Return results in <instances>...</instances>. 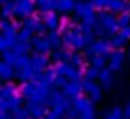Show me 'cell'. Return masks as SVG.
Segmentation results:
<instances>
[{"label":"cell","instance_id":"13","mask_svg":"<svg viewBox=\"0 0 130 119\" xmlns=\"http://www.w3.org/2000/svg\"><path fill=\"white\" fill-rule=\"evenodd\" d=\"M84 89L89 92L91 101H100V98H102V91H100L98 85H94L93 82H86V84H84Z\"/></svg>","mask_w":130,"mask_h":119},{"label":"cell","instance_id":"39","mask_svg":"<svg viewBox=\"0 0 130 119\" xmlns=\"http://www.w3.org/2000/svg\"><path fill=\"white\" fill-rule=\"evenodd\" d=\"M80 2H87V0H80Z\"/></svg>","mask_w":130,"mask_h":119},{"label":"cell","instance_id":"34","mask_svg":"<svg viewBox=\"0 0 130 119\" xmlns=\"http://www.w3.org/2000/svg\"><path fill=\"white\" fill-rule=\"evenodd\" d=\"M7 50V45H6V39H4V36L0 34V53L2 52H6Z\"/></svg>","mask_w":130,"mask_h":119},{"label":"cell","instance_id":"9","mask_svg":"<svg viewBox=\"0 0 130 119\" xmlns=\"http://www.w3.org/2000/svg\"><path fill=\"white\" fill-rule=\"evenodd\" d=\"M123 62H125V53L121 50H116L109 57V69L110 71H118V69H121Z\"/></svg>","mask_w":130,"mask_h":119},{"label":"cell","instance_id":"33","mask_svg":"<svg viewBox=\"0 0 130 119\" xmlns=\"http://www.w3.org/2000/svg\"><path fill=\"white\" fill-rule=\"evenodd\" d=\"M96 75H98V73H96V69H94V68H91V69H87V71H86V76H87V82H89V80H93V78H94Z\"/></svg>","mask_w":130,"mask_h":119},{"label":"cell","instance_id":"26","mask_svg":"<svg viewBox=\"0 0 130 119\" xmlns=\"http://www.w3.org/2000/svg\"><path fill=\"white\" fill-rule=\"evenodd\" d=\"M11 112H13V117H14V119H27V117H30V115H29V110L23 108V107H18V108H14V110H11Z\"/></svg>","mask_w":130,"mask_h":119},{"label":"cell","instance_id":"8","mask_svg":"<svg viewBox=\"0 0 130 119\" xmlns=\"http://www.w3.org/2000/svg\"><path fill=\"white\" fill-rule=\"evenodd\" d=\"M30 66H32L34 71L41 73V71H45V69L48 68V57L43 55V53H34V55L30 57Z\"/></svg>","mask_w":130,"mask_h":119},{"label":"cell","instance_id":"17","mask_svg":"<svg viewBox=\"0 0 130 119\" xmlns=\"http://www.w3.org/2000/svg\"><path fill=\"white\" fill-rule=\"evenodd\" d=\"M34 2L39 6L41 14H46L50 11H55V2H57V0H34Z\"/></svg>","mask_w":130,"mask_h":119},{"label":"cell","instance_id":"25","mask_svg":"<svg viewBox=\"0 0 130 119\" xmlns=\"http://www.w3.org/2000/svg\"><path fill=\"white\" fill-rule=\"evenodd\" d=\"M118 27L121 29V27H126V25H130V13H121V14H118Z\"/></svg>","mask_w":130,"mask_h":119},{"label":"cell","instance_id":"28","mask_svg":"<svg viewBox=\"0 0 130 119\" xmlns=\"http://www.w3.org/2000/svg\"><path fill=\"white\" fill-rule=\"evenodd\" d=\"M103 119H123V112H121V108H112L110 112H107L105 115H103Z\"/></svg>","mask_w":130,"mask_h":119},{"label":"cell","instance_id":"23","mask_svg":"<svg viewBox=\"0 0 130 119\" xmlns=\"http://www.w3.org/2000/svg\"><path fill=\"white\" fill-rule=\"evenodd\" d=\"M30 39H32V32L23 27V29L18 32V43H30Z\"/></svg>","mask_w":130,"mask_h":119},{"label":"cell","instance_id":"5","mask_svg":"<svg viewBox=\"0 0 130 119\" xmlns=\"http://www.w3.org/2000/svg\"><path fill=\"white\" fill-rule=\"evenodd\" d=\"M23 27H25V29H29L32 34H34V32H38V34H43V32L46 30V29H45V25H43V22H41V18L34 16V14L23 20Z\"/></svg>","mask_w":130,"mask_h":119},{"label":"cell","instance_id":"18","mask_svg":"<svg viewBox=\"0 0 130 119\" xmlns=\"http://www.w3.org/2000/svg\"><path fill=\"white\" fill-rule=\"evenodd\" d=\"M64 94L70 96V98H78V94H80V85H78L77 82H68V84L64 85Z\"/></svg>","mask_w":130,"mask_h":119},{"label":"cell","instance_id":"41","mask_svg":"<svg viewBox=\"0 0 130 119\" xmlns=\"http://www.w3.org/2000/svg\"><path fill=\"white\" fill-rule=\"evenodd\" d=\"M9 119H14V117H9Z\"/></svg>","mask_w":130,"mask_h":119},{"label":"cell","instance_id":"36","mask_svg":"<svg viewBox=\"0 0 130 119\" xmlns=\"http://www.w3.org/2000/svg\"><path fill=\"white\" fill-rule=\"evenodd\" d=\"M126 13H130V2H128V6H126Z\"/></svg>","mask_w":130,"mask_h":119},{"label":"cell","instance_id":"1","mask_svg":"<svg viewBox=\"0 0 130 119\" xmlns=\"http://www.w3.org/2000/svg\"><path fill=\"white\" fill-rule=\"evenodd\" d=\"M96 23L105 30V34H114V32L119 30L116 16H114L112 13H109V11H100V13L96 14Z\"/></svg>","mask_w":130,"mask_h":119},{"label":"cell","instance_id":"14","mask_svg":"<svg viewBox=\"0 0 130 119\" xmlns=\"http://www.w3.org/2000/svg\"><path fill=\"white\" fill-rule=\"evenodd\" d=\"M46 39H48V43H50V48H55V50H59V46L62 45V36H61L57 30H52V32H48V34H46Z\"/></svg>","mask_w":130,"mask_h":119},{"label":"cell","instance_id":"11","mask_svg":"<svg viewBox=\"0 0 130 119\" xmlns=\"http://www.w3.org/2000/svg\"><path fill=\"white\" fill-rule=\"evenodd\" d=\"M126 6H128V0H110L107 11L112 14H121L126 11Z\"/></svg>","mask_w":130,"mask_h":119},{"label":"cell","instance_id":"24","mask_svg":"<svg viewBox=\"0 0 130 119\" xmlns=\"http://www.w3.org/2000/svg\"><path fill=\"white\" fill-rule=\"evenodd\" d=\"M105 55H94V57H91V66L94 68V69H98V68H103L105 66Z\"/></svg>","mask_w":130,"mask_h":119},{"label":"cell","instance_id":"35","mask_svg":"<svg viewBox=\"0 0 130 119\" xmlns=\"http://www.w3.org/2000/svg\"><path fill=\"white\" fill-rule=\"evenodd\" d=\"M0 119H9V110H0Z\"/></svg>","mask_w":130,"mask_h":119},{"label":"cell","instance_id":"7","mask_svg":"<svg viewBox=\"0 0 130 119\" xmlns=\"http://www.w3.org/2000/svg\"><path fill=\"white\" fill-rule=\"evenodd\" d=\"M30 43H32L36 53H43V55H46V53L52 50V48H50V43H48V39H46V36H36V37L30 39Z\"/></svg>","mask_w":130,"mask_h":119},{"label":"cell","instance_id":"29","mask_svg":"<svg viewBox=\"0 0 130 119\" xmlns=\"http://www.w3.org/2000/svg\"><path fill=\"white\" fill-rule=\"evenodd\" d=\"M91 4H93L94 9H102V11H105V9H109L110 0H91Z\"/></svg>","mask_w":130,"mask_h":119},{"label":"cell","instance_id":"12","mask_svg":"<svg viewBox=\"0 0 130 119\" xmlns=\"http://www.w3.org/2000/svg\"><path fill=\"white\" fill-rule=\"evenodd\" d=\"M14 75H16V71H14V68H13V66L6 64L4 61H0V80L9 82Z\"/></svg>","mask_w":130,"mask_h":119},{"label":"cell","instance_id":"2","mask_svg":"<svg viewBox=\"0 0 130 119\" xmlns=\"http://www.w3.org/2000/svg\"><path fill=\"white\" fill-rule=\"evenodd\" d=\"M36 11V2L34 0H14V16L18 18H29Z\"/></svg>","mask_w":130,"mask_h":119},{"label":"cell","instance_id":"6","mask_svg":"<svg viewBox=\"0 0 130 119\" xmlns=\"http://www.w3.org/2000/svg\"><path fill=\"white\" fill-rule=\"evenodd\" d=\"M25 108L29 110V115H30L32 119H43L45 114H46L45 103H39V101H29Z\"/></svg>","mask_w":130,"mask_h":119},{"label":"cell","instance_id":"31","mask_svg":"<svg viewBox=\"0 0 130 119\" xmlns=\"http://www.w3.org/2000/svg\"><path fill=\"white\" fill-rule=\"evenodd\" d=\"M119 36H121L125 41H128V39H130V25L121 27V29H119Z\"/></svg>","mask_w":130,"mask_h":119},{"label":"cell","instance_id":"32","mask_svg":"<svg viewBox=\"0 0 130 119\" xmlns=\"http://www.w3.org/2000/svg\"><path fill=\"white\" fill-rule=\"evenodd\" d=\"M70 61H71V66H78V64H82V57H80L78 53H71Z\"/></svg>","mask_w":130,"mask_h":119},{"label":"cell","instance_id":"20","mask_svg":"<svg viewBox=\"0 0 130 119\" xmlns=\"http://www.w3.org/2000/svg\"><path fill=\"white\" fill-rule=\"evenodd\" d=\"M0 55H2V61H4L6 64H9V66H13V68H14V62H16L18 55H16L13 50H6V52H2Z\"/></svg>","mask_w":130,"mask_h":119},{"label":"cell","instance_id":"40","mask_svg":"<svg viewBox=\"0 0 130 119\" xmlns=\"http://www.w3.org/2000/svg\"><path fill=\"white\" fill-rule=\"evenodd\" d=\"M27 119H32V117H27Z\"/></svg>","mask_w":130,"mask_h":119},{"label":"cell","instance_id":"19","mask_svg":"<svg viewBox=\"0 0 130 119\" xmlns=\"http://www.w3.org/2000/svg\"><path fill=\"white\" fill-rule=\"evenodd\" d=\"M98 76H100V82H102V85H103L105 89H109V87L112 85V82H114V80H112V71H110V69H103V71H100Z\"/></svg>","mask_w":130,"mask_h":119},{"label":"cell","instance_id":"37","mask_svg":"<svg viewBox=\"0 0 130 119\" xmlns=\"http://www.w3.org/2000/svg\"><path fill=\"white\" fill-rule=\"evenodd\" d=\"M7 2V0H0V6H2V4H6Z\"/></svg>","mask_w":130,"mask_h":119},{"label":"cell","instance_id":"3","mask_svg":"<svg viewBox=\"0 0 130 119\" xmlns=\"http://www.w3.org/2000/svg\"><path fill=\"white\" fill-rule=\"evenodd\" d=\"M109 48H110V43H109V41H105V39H98V41H93V43H91L87 53L93 55V57H94V55H105V57H107Z\"/></svg>","mask_w":130,"mask_h":119},{"label":"cell","instance_id":"22","mask_svg":"<svg viewBox=\"0 0 130 119\" xmlns=\"http://www.w3.org/2000/svg\"><path fill=\"white\" fill-rule=\"evenodd\" d=\"M16 55H27L29 53V50H30V43H18L16 41V45L11 48Z\"/></svg>","mask_w":130,"mask_h":119},{"label":"cell","instance_id":"10","mask_svg":"<svg viewBox=\"0 0 130 119\" xmlns=\"http://www.w3.org/2000/svg\"><path fill=\"white\" fill-rule=\"evenodd\" d=\"M75 4H77L75 0H57V2H55V11L61 13L62 16H66V14L73 13Z\"/></svg>","mask_w":130,"mask_h":119},{"label":"cell","instance_id":"15","mask_svg":"<svg viewBox=\"0 0 130 119\" xmlns=\"http://www.w3.org/2000/svg\"><path fill=\"white\" fill-rule=\"evenodd\" d=\"M75 108L78 110V112H89V110H93V105H91V100H87V98H75Z\"/></svg>","mask_w":130,"mask_h":119},{"label":"cell","instance_id":"27","mask_svg":"<svg viewBox=\"0 0 130 119\" xmlns=\"http://www.w3.org/2000/svg\"><path fill=\"white\" fill-rule=\"evenodd\" d=\"M70 57H71V53H70L68 50H61V48H59V50L54 52V59H55V61H68Z\"/></svg>","mask_w":130,"mask_h":119},{"label":"cell","instance_id":"30","mask_svg":"<svg viewBox=\"0 0 130 119\" xmlns=\"http://www.w3.org/2000/svg\"><path fill=\"white\" fill-rule=\"evenodd\" d=\"M109 43H110V46H116V48H121V46H123V45H125L126 41H125V39H123V37H121L119 34H116V36H114V37H112V39H110Z\"/></svg>","mask_w":130,"mask_h":119},{"label":"cell","instance_id":"4","mask_svg":"<svg viewBox=\"0 0 130 119\" xmlns=\"http://www.w3.org/2000/svg\"><path fill=\"white\" fill-rule=\"evenodd\" d=\"M43 16V25H45V29H48L50 32L52 30H59V25H61V18H59V14L55 13V11H50V13H46V14H41Z\"/></svg>","mask_w":130,"mask_h":119},{"label":"cell","instance_id":"21","mask_svg":"<svg viewBox=\"0 0 130 119\" xmlns=\"http://www.w3.org/2000/svg\"><path fill=\"white\" fill-rule=\"evenodd\" d=\"M11 30H16V25H14L11 20L2 18V20H0V34H7V32H11Z\"/></svg>","mask_w":130,"mask_h":119},{"label":"cell","instance_id":"16","mask_svg":"<svg viewBox=\"0 0 130 119\" xmlns=\"http://www.w3.org/2000/svg\"><path fill=\"white\" fill-rule=\"evenodd\" d=\"M0 16L11 20V16H14V0H7L6 4H2V9H0Z\"/></svg>","mask_w":130,"mask_h":119},{"label":"cell","instance_id":"38","mask_svg":"<svg viewBox=\"0 0 130 119\" xmlns=\"http://www.w3.org/2000/svg\"><path fill=\"white\" fill-rule=\"evenodd\" d=\"M128 55H130V46H128Z\"/></svg>","mask_w":130,"mask_h":119}]
</instances>
